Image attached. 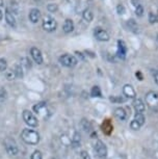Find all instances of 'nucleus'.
Here are the masks:
<instances>
[{
    "mask_svg": "<svg viewBox=\"0 0 158 159\" xmlns=\"http://www.w3.org/2000/svg\"><path fill=\"white\" fill-rule=\"evenodd\" d=\"M155 81H156V83H157V84H158V71L156 72V73H155Z\"/></svg>",
    "mask_w": 158,
    "mask_h": 159,
    "instance_id": "e433bc0d",
    "label": "nucleus"
},
{
    "mask_svg": "<svg viewBox=\"0 0 158 159\" xmlns=\"http://www.w3.org/2000/svg\"><path fill=\"white\" fill-rule=\"evenodd\" d=\"M149 21H150V23L158 22V11H156V13L150 11V13H149Z\"/></svg>",
    "mask_w": 158,
    "mask_h": 159,
    "instance_id": "4be33fe9",
    "label": "nucleus"
},
{
    "mask_svg": "<svg viewBox=\"0 0 158 159\" xmlns=\"http://www.w3.org/2000/svg\"><path fill=\"white\" fill-rule=\"evenodd\" d=\"M133 107L135 109L136 112H141L142 113L145 111V104L141 99H134L133 101Z\"/></svg>",
    "mask_w": 158,
    "mask_h": 159,
    "instance_id": "2eb2a0df",
    "label": "nucleus"
},
{
    "mask_svg": "<svg viewBox=\"0 0 158 159\" xmlns=\"http://www.w3.org/2000/svg\"><path fill=\"white\" fill-rule=\"evenodd\" d=\"M5 97H7V92L4 89L0 88V99H5Z\"/></svg>",
    "mask_w": 158,
    "mask_h": 159,
    "instance_id": "2f4dec72",
    "label": "nucleus"
},
{
    "mask_svg": "<svg viewBox=\"0 0 158 159\" xmlns=\"http://www.w3.org/2000/svg\"><path fill=\"white\" fill-rule=\"evenodd\" d=\"M7 78L8 80H14L15 78H17L16 73H15L14 69H11V70L7 71Z\"/></svg>",
    "mask_w": 158,
    "mask_h": 159,
    "instance_id": "393cba45",
    "label": "nucleus"
},
{
    "mask_svg": "<svg viewBox=\"0 0 158 159\" xmlns=\"http://www.w3.org/2000/svg\"><path fill=\"white\" fill-rule=\"evenodd\" d=\"M127 26H128V28H129V30L134 32V34H138V32L139 31V26H138V22H136L134 19L128 20L127 21Z\"/></svg>",
    "mask_w": 158,
    "mask_h": 159,
    "instance_id": "f3484780",
    "label": "nucleus"
},
{
    "mask_svg": "<svg viewBox=\"0 0 158 159\" xmlns=\"http://www.w3.org/2000/svg\"><path fill=\"white\" fill-rule=\"evenodd\" d=\"M146 103L154 112L158 111V93L151 91L146 95Z\"/></svg>",
    "mask_w": 158,
    "mask_h": 159,
    "instance_id": "f03ea898",
    "label": "nucleus"
},
{
    "mask_svg": "<svg viewBox=\"0 0 158 159\" xmlns=\"http://www.w3.org/2000/svg\"><path fill=\"white\" fill-rule=\"evenodd\" d=\"M41 17H42L41 11L40 10H38V8H32V10L29 11L28 18L31 23H38V21L41 20Z\"/></svg>",
    "mask_w": 158,
    "mask_h": 159,
    "instance_id": "9b49d317",
    "label": "nucleus"
},
{
    "mask_svg": "<svg viewBox=\"0 0 158 159\" xmlns=\"http://www.w3.org/2000/svg\"><path fill=\"white\" fill-rule=\"evenodd\" d=\"M156 39H157V42H158V34H157V38Z\"/></svg>",
    "mask_w": 158,
    "mask_h": 159,
    "instance_id": "ea45409f",
    "label": "nucleus"
},
{
    "mask_svg": "<svg viewBox=\"0 0 158 159\" xmlns=\"http://www.w3.org/2000/svg\"><path fill=\"white\" fill-rule=\"evenodd\" d=\"M56 27H57V23L54 18L51 16H45L43 18V29L47 32L54 31Z\"/></svg>",
    "mask_w": 158,
    "mask_h": 159,
    "instance_id": "20e7f679",
    "label": "nucleus"
},
{
    "mask_svg": "<svg viewBox=\"0 0 158 159\" xmlns=\"http://www.w3.org/2000/svg\"><path fill=\"white\" fill-rule=\"evenodd\" d=\"M95 153L99 158H105L107 156V148L104 145V143H102L101 140H97L95 143Z\"/></svg>",
    "mask_w": 158,
    "mask_h": 159,
    "instance_id": "0eeeda50",
    "label": "nucleus"
},
{
    "mask_svg": "<svg viewBox=\"0 0 158 159\" xmlns=\"http://www.w3.org/2000/svg\"><path fill=\"white\" fill-rule=\"evenodd\" d=\"M62 30L65 34H70L74 30V23L71 19H67L65 21L64 25H62Z\"/></svg>",
    "mask_w": 158,
    "mask_h": 159,
    "instance_id": "dca6fc26",
    "label": "nucleus"
},
{
    "mask_svg": "<svg viewBox=\"0 0 158 159\" xmlns=\"http://www.w3.org/2000/svg\"><path fill=\"white\" fill-rule=\"evenodd\" d=\"M34 110L38 115H42V116H45V113H47V105L45 102H41L37 105L34 106Z\"/></svg>",
    "mask_w": 158,
    "mask_h": 159,
    "instance_id": "4468645a",
    "label": "nucleus"
},
{
    "mask_svg": "<svg viewBox=\"0 0 158 159\" xmlns=\"http://www.w3.org/2000/svg\"><path fill=\"white\" fill-rule=\"evenodd\" d=\"M59 62H61L62 66L67 67V68H73V67H75V66L77 65L78 61H77V58L74 55L64 54V55H61V57H59Z\"/></svg>",
    "mask_w": 158,
    "mask_h": 159,
    "instance_id": "39448f33",
    "label": "nucleus"
},
{
    "mask_svg": "<svg viewBox=\"0 0 158 159\" xmlns=\"http://www.w3.org/2000/svg\"><path fill=\"white\" fill-rule=\"evenodd\" d=\"M7 69V62L4 58H0V72H4Z\"/></svg>",
    "mask_w": 158,
    "mask_h": 159,
    "instance_id": "a878e982",
    "label": "nucleus"
},
{
    "mask_svg": "<svg viewBox=\"0 0 158 159\" xmlns=\"http://www.w3.org/2000/svg\"><path fill=\"white\" fill-rule=\"evenodd\" d=\"M30 54L34 62H37L38 65L43 64V55H42V52L40 49H38V48H35V47H32L30 49Z\"/></svg>",
    "mask_w": 158,
    "mask_h": 159,
    "instance_id": "9d476101",
    "label": "nucleus"
},
{
    "mask_svg": "<svg viewBox=\"0 0 158 159\" xmlns=\"http://www.w3.org/2000/svg\"><path fill=\"white\" fill-rule=\"evenodd\" d=\"M130 126H131V129H133V130H138V129L142 127V126L139 125L138 123L136 122V121H134V120H133L132 122H131Z\"/></svg>",
    "mask_w": 158,
    "mask_h": 159,
    "instance_id": "c756f323",
    "label": "nucleus"
},
{
    "mask_svg": "<svg viewBox=\"0 0 158 159\" xmlns=\"http://www.w3.org/2000/svg\"><path fill=\"white\" fill-rule=\"evenodd\" d=\"M72 145H73V147H78L80 145V135H79V133H77V132L74 134V136L72 139Z\"/></svg>",
    "mask_w": 158,
    "mask_h": 159,
    "instance_id": "b1692460",
    "label": "nucleus"
},
{
    "mask_svg": "<svg viewBox=\"0 0 158 159\" xmlns=\"http://www.w3.org/2000/svg\"><path fill=\"white\" fill-rule=\"evenodd\" d=\"M82 18L86 21V22H92L94 19L93 11L89 10V8H86V10H84V11L82 13Z\"/></svg>",
    "mask_w": 158,
    "mask_h": 159,
    "instance_id": "6ab92c4d",
    "label": "nucleus"
},
{
    "mask_svg": "<svg viewBox=\"0 0 158 159\" xmlns=\"http://www.w3.org/2000/svg\"><path fill=\"white\" fill-rule=\"evenodd\" d=\"M136 77H138L139 80H142V75L141 72H138V73H136Z\"/></svg>",
    "mask_w": 158,
    "mask_h": 159,
    "instance_id": "c9c22d12",
    "label": "nucleus"
},
{
    "mask_svg": "<svg viewBox=\"0 0 158 159\" xmlns=\"http://www.w3.org/2000/svg\"><path fill=\"white\" fill-rule=\"evenodd\" d=\"M91 95L92 97H102V93H101V89L99 86H93L91 91Z\"/></svg>",
    "mask_w": 158,
    "mask_h": 159,
    "instance_id": "aec40b11",
    "label": "nucleus"
},
{
    "mask_svg": "<svg viewBox=\"0 0 158 159\" xmlns=\"http://www.w3.org/2000/svg\"><path fill=\"white\" fill-rule=\"evenodd\" d=\"M5 21H7V23L10 26H11V27H16V26H17L16 18H15L14 14L11 13V11L8 10V8H7V11H5Z\"/></svg>",
    "mask_w": 158,
    "mask_h": 159,
    "instance_id": "f8f14e48",
    "label": "nucleus"
},
{
    "mask_svg": "<svg viewBox=\"0 0 158 159\" xmlns=\"http://www.w3.org/2000/svg\"><path fill=\"white\" fill-rule=\"evenodd\" d=\"M94 35H95V38H96L97 40L100 41V42H107V41H109L108 32H107L106 30H104V29L101 28V27H96V28H95Z\"/></svg>",
    "mask_w": 158,
    "mask_h": 159,
    "instance_id": "6e6552de",
    "label": "nucleus"
},
{
    "mask_svg": "<svg viewBox=\"0 0 158 159\" xmlns=\"http://www.w3.org/2000/svg\"><path fill=\"white\" fill-rule=\"evenodd\" d=\"M15 70V73H16V76L17 78H22L23 77V70H22V66L21 65H16L14 68Z\"/></svg>",
    "mask_w": 158,
    "mask_h": 159,
    "instance_id": "5701e85b",
    "label": "nucleus"
},
{
    "mask_svg": "<svg viewBox=\"0 0 158 159\" xmlns=\"http://www.w3.org/2000/svg\"><path fill=\"white\" fill-rule=\"evenodd\" d=\"M110 101L112 102H123L124 100L122 98H115V97H111L110 98Z\"/></svg>",
    "mask_w": 158,
    "mask_h": 159,
    "instance_id": "72a5a7b5",
    "label": "nucleus"
},
{
    "mask_svg": "<svg viewBox=\"0 0 158 159\" xmlns=\"http://www.w3.org/2000/svg\"><path fill=\"white\" fill-rule=\"evenodd\" d=\"M132 3H133V5H134V7H138V5H139V4H141V3H139V1H138V0H132Z\"/></svg>",
    "mask_w": 158,
    "mask_h": 159,
    "instance_id": "f704fd0d",
    "label": "nucleus"
},
{
    "mask_svg": "<svg viewBox=\"0 0 158 159\" xmlns=\"http://www.w3.org/2000/svg\"><path fill=\"white\" fill-rule=\"evenodd\" d=\"M135 14L138 17H142L144 15V7H142V4H139L135 7Z\"/></svg>",
    "mask_w": 158,
    "mask_h": 159,
    "instance_id": "cd10ccee",
    "label": "nucleus"
},
{
    "mask_svg": "<svg viewBox=\"0 0 158 159\" xmlns=\"http://www.w3.org/2000/svg\"><path fill=\"white\" fill-rule=\"evenodd\" d=\"M81 158H82V159H91V157H89V155H88L85 151L81 152Z\"/></svg>",
    "mask_w": 158,
    "mask_h": 159,
    "instance_id": "473e14b6",
    "label": "nucleus"
},
{
    "mask_svg": "<svg viewBox=\"0 0 158 159\" xmlns=\"http://www.w3.org/2000/svg\"><path fill=\"white\" fill-rule=\"evenodd\" d=\"M4 148L7 154L11 156H16L19 153V148H18L17 143L11 137H7L4 139Z\"/></svg>",
    "mask_w": 158,
    "mask_h": 159,
    "instance_id": "7ed1b4c3",
    "label": "nucleus"
},
{
    "mask_svg": "<svg viewBox=\"0 0 158 159\" xmlns=\"http://www.w3.org/2000/svg\"><path fill=\"white\" fill-rule=\"evenodd\" d=\"M21 137L28 145H38L40 142V134L31 129H23Z\"/></svg>",
    "mask_w": 158,
    "mask_h": 159,
    "instance_id": "f257e3e1",
    "label": "nucleus"
},
{
    "mask_svg": "<svg viewBox=\"0 0 158 159\" xmlns=\"http://www.w3.org/2000/svg\"><path fill=\"white\" fill-rule=\"evenodd\" d=\"M123 93H124V95L126 96L127 98H135V96H136L135 89H134L133 86H132V85H130V84L124 85V88H123Z\"/></svg>",
    "mask_w": 158,
    "mask_h": 159,
    "instance_id": "ddd939ff",
    "label": "nucleus"
},
{
    "mask_svg": "<svg viewBox=\"0 0 158 159\" xmlns=\"http://www.w3.org/2000/svg\"><path fill=\"white\" fill-rule=\"evenodd\" d=\"M30 159H43V156H42V153L40 151H34L31 154Z\"/></svg>",
    "mask_w": 158,
    "mask_h": 159,
    "instance_id": "c85d7f7f",
    "label": "nucleus"
},
{
    "mask_svg": "<svg viewBox=\"0 0 158 159\" xmlns=\"http://www.w3.org/2000/svg\"><path fill=\"white\" fill-rule=\"evenodd\" d=\"M134 121H136L139 125L142 126L145 124V116H144V115L141 113V112H136L135 116H134Z\"/></svg>",
    "mask_w": 158,
    "mask_h": 159,
    "instance_id": "412c9836",
    "label": "nucleus"
},
{
    "mask_svg": "<svg viewBox=\"0 0 158 159\" xmlns=\"http://www.w3.org/2000/svg\"><path fill=\"white\" fill-rule=\"evenodd\" d=\"M117 11L119 15H123L125 13V7H123V4H119L117 7Z\"/></svg>",
    "mask_w": 158,
    "mask_h": 159,
    "instance_id": "7c9ffc66",
    "label": "nucleus"
},
{
    "mask_svg": "<svg viewBox=\"0 0 158 159\" xmlns=\"http://www.w3.org/2000/svg\"><path fill=\"white\" fill-rule=\"evenodd\" d=\"M126 54H127V46L125 44L124 41H118V51H117V55L119 58L121 59H125L126 58Z\"/></svg>",
    "mask_w": 158,
    "mask_h": 159,
    "instance_id": "1a4fd4ad",
    "label": "nucleus"
},
{
    "mask_svg": "<svg viewBox=\"0 0 158 159\" xmlns=\"http://www.w3.org/2000/svg\"><path fill=\"white\" fill-rule=\"evenodd\" d=\"M2 18H3V13H2L1 8H0V21L2 20Z\"/></svg>",
    "mask_w": 158,
    "mask_h": 159,
    "instance_id": "4c0bfd02",
    "label": "nucleus"
},
{
    "mask_svg": "<svg viewBox=\"0 0 158 159\" xmlns=\"http://www.w3.org/2000/svg\"><path fill=\"white\" fill-rule=\"evenodd\" d=\"M23 120L29 127H38V121L37 116L29 110H24L23 111Z\"/></svg>",
    "mask_w": 158,
    "mask_h": 159,
    "instance_id": "423d86ee",
    "label": "nucleus"
},
{
    "mask_svg": "<svg viewBox=\"0 0 158 159\" xmlns=\"http://www.w3.org/2000/svg\"><path fill=\"white\" fill-rule=\"evenodd\" d=\"M47 10H48L50 13H55V11H57L58 7H57V4H55V3H49L47 5Z\"/></svg>",
    "mask_w": 158,
    "mask_h": 159,
    "instance_id": "bb28decb",
    "label": "nucleus"
},
{
    "mask_svg": "<svg viewBox=\"0 0 158 159\" xmlns=\"http://www.w3.org/2000/svg\"><path fill=\"white\" fill-rule=\"evenodd\" d=\"M115 116L118 120H120V121H125V120L127 119V112L124 108L119 107V108L115 110Z\"/></svg>",
    "mask_w": 158,
    "mask_h": 159,
    "instance_id": "a211bd4d",
    "label": "nucleus"
},
{
    "mask_svg": "<svg viewBox=\"0 0 158 159\" xmlns=\"http://www.w3.org/2000/svg\"><path fill=\"white\" fill-rule=\"evenodd\" d=\"M2 5H3V0H0V7H1Z\"/></svg>",
    "mask_w": 158,
    "mask_h": 159,
    "instance_id": "58836bf2",
    "label": "nucleus"
}]
</instances>
